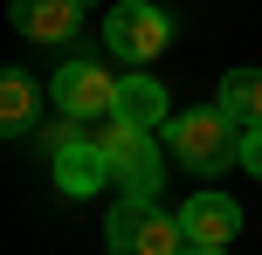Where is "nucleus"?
I'll list each match as a JSON object with an SVG mask.
<instances>
[{
	"label": "nucleus",
	"mask_w": 262,
	"mask_h": 255,
	"mask_svg": "<svg viewBox=\"0 0 262 255\" xmlns=\"http://www.w3.org/2000/svg\"><path fill=\"white\" fill-rule=\"evenodd\" d=\"M118 83H124V76H111L104 62H90V55H69V62L49 76V104L62 110V118L97 124V118H111V110H118Z\"/></svg>",
	"instance_id": "obj_4"
},
{
	"label": "nucleus",
	"mask_w": 262,
	"mask_h": 255,
	"mask_svg": "<svg viewBox=\"0 0 262 255\" xmlns=\"http://www.w3.org/2000/svg\"><path fill=\"white\" fill-rule=\"evenodd\" d=\"M214 104H221L242 131H255V124H262V69H228L221 90H214Z\"/></svg>",
	"instance_id": "obj_11"
},
{
	"label": "nucleus",
	"mask_w": 262,
	"mask_h": 255,
	"mask_svg": "<svg viewBox=\"0 0 262 255\" xmlns=\"http://www.w3.org/2000/svg\"><path fill=\"white\" fill-rule=\"evenodd\" d=\"M90 0H7V21L14 35L41 41V49H62V41H76V21Z\"/></svg>",
	"instance_id": "obj_5"
},
{
	"label": "nucleus",
	"mask_w": 262,
	"mask_h": 255,
	"mask_svg": "<svg viewBox=\"0 0 262 255\" xmlns=\"http://www.w3.org/2000/svg\"><path fill=\"white\" fill-rule=\"evenodd\" d=\"M49 179H55V193H69V200H83V193H97L104 179H118V166L104 159V145H97L90 131L76 138V145H62L49 159Z\"/></svg>",
	"instance_id": "obj_6"
},
{
	"label": "nucleus",
	"mask_w": 262,
	"mask_h": 255,
	"mask_svg": "<svg viewBox=\"0 0 262 255\" xmlns=\"http://www.w3.org/2000/svg\"><path fill=\"white\" fill-rule=\"evenodd\" d=\"M166 152H172V166H186V173L214 179V173H228V166H242V124L228 118L221 104L172 110V124H166Z\"/></svg>",
	"instance_id": "obj_1"
},
{
	"label": "nucleus",
	"mask_w": 262,
	"mask_h": 255,
	"mask_svg": "<svg viewBox=\"0 0 262 255\" xmlns=\"http://www.w3.org/2000/svg\"><path fill=\"white\" fill-rule=\"evenodd\" d=\"M104 248L111 255H186L180 214H159V200H118L104 221Z\"/></svg>",
	"instance_id": "obj_2"
},
{
	"label": "nucleus",
	"mask_w": 262,
	"mask_h": 255,
	"mask_svg": "<svg viewBox=\"0 0 262 255\" xmlns=\"http://www.w3.org/2000/svg\"><path fill=\"white\" fill-rule=\"evenodd\" d=\"M242 173L262 179V124H255V131H242Z\"/></svg>",
	"instance_id": "obj_12"
},
{
	"label": "nucleus",
	"mask_w": 262,
	"mask_h": 255,
	"mask_svg": "<svg viewBox=\"0 0 262 255\" xmlns=\"http://www.w3.org/2000/svg\"><path fill=\"white\" fill-rule=\"evenodd\" d=\"M35 110H41L35 76H28V69H0V131H7V138L35 131Z\"/></svg>",
	"instance_id": "obj_9"
},
{
	"label": "nucleus",
	"mask_w": 262,
	"mask_h": 255,
	"mask_svg": "<svg viewBox=\"0 0 262 255\" xmlns=\"http://www.w3.org/2000/svg\"><path fill=\"white\" fill-rule=\"evenodd\" d=\"M166 41H172V14L152 7V0H118V7L104 14V49L118 55V62H131V69H145L152 55H166Z\"/></svg>",
	"instance_id": "obj_3"
},
{
	"label": "nucleus",
	"mask_w": 262,
	"mask_h": 255,
	"mask_svg": "<svg viewBox=\"0 0 262 255\" xmlns=\"http://www.w3.org/2000/svg\"><path fill=\"white\" fill-rule=\"evenodd\" d=\"M118 118L145 124V131H166V124H172V104H166V90H159L152 69H131V76L118 83Z\"/></svg>",
	"instance_id": "obj_8"
},
{
	"label": "nucleus",
	"mask_w": 262,
	"mask_h": 255,
	"mask_svg": "<svg viewBox=\"0 0 262 255\" xmlns=\"http://www.w3.org/2000/svg\"><path fill=\"white\" fill-rule=\"evenodd\" d=\"M166 159H172V152H159V138L145 152H131V159L118 166V193H124V200H159V187H166V173H172Z\"/></svg>",
	"instance_id": "obj_10"
},
{
	"label": "nucleus",
	"mask_w": 262,
	"mask_h": 255,
	"mask_svg": "<svg viewBox=\"0 0 262 255\" xmlns=\"http://www.w3.org/2000/svg\"><path fill=\"white\" fill-rule=\"evenodd\" d=\"M180 228H186V242H207V248H228L242 235V207L228 200V193H214V187H200L193 200L180 207Z\"/></svg>",
	"instance_id": "obj_7"
},
{
	"label": "nucleus",
	"mask_w": 262,
	"mask_h": 255,
	"mask_svg": "<svg viewBox=\"0 0 262 255\" xmlns=\"http://www.w3.org/2000/svg\"><path fill=\"white\" fill-rule=\"evenodd\" d=\"M186 255H228V248H207V242H186Z\"/></svg>",
	"instance_id": "obj_13"
}]
</instances>
